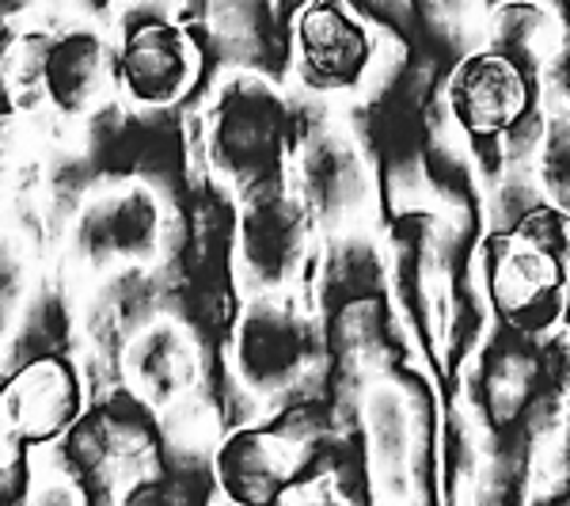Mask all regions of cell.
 <instances>
[{
  "mask_svg": "<svg viewBox=\"0 0 570 506\" xmlns=\"http://www.w3.org/2000/svg\"><path fill=\"white\" fill-rule=\"evenodd\" d=\"M85 411L80 377L66 358H35L16 370L0 389V427L23 446L61 438Z\"/></svg>",
  "mask_w": 570,
  "mask_h": 506,
  "instance_id": "8992f818",
  "label": "cell"
},
{
  "mask_svg": "<svg viewBox=\"0 0 570 506\" xmlns=\"http://www.w3.org/2000/svg\"><path fill=\"white\" fill-rule=\"evenodd\" d=\"M483 286L502 324L521 335H548L563 320L570 274L529 247L510 228L483 241Z\"/></svg>",
  "mask_w": 570,
  "mask_h": 506,
  "instance_id": "6da1fadb",
  "label": "cell"
},
{
  "mask_svg": "<svg viewBox=\"0 0 570 506\" xmlns=\"http://www.w3.org/2000/svg\"><path fill=\"white\" fill-rule=\"evenodd\" d=\"M198 66L202 53L187 27L149 16L122 31L110 72L134 104L164 107L187 96V88L198 80Z\"/></svg>",
  "mask_w": 570,
  "mask_h": 506,
  "instance_id": "3957f363",
  "label": "cell"
},
{
  "mask_svg": "<svg viewBox=\"0 0 570 506\" xmlns=\"http://www.w3.org/2000/svg\"><path fill=\"white\" fill-rule=\"evenodd\" d=\"M301 465L305 457L289 435L271 427H240L220 438L209 473L233 506H271L285 499Z\"/></svg>",
  "mask_w": 570,
  "mask_h": 506,
  "instance_id": "5b68a950",
  "label": "cell"
},
{
  "mask_svg": "<svg viewBox=\"0 0 570 506\" xmlns=\"http://www.w3.org/2000/svg\"><path fill=\"white\" fill-rule=\"evenodd\" d=\"M445 104L456 126L475 142L518 130L537 107L532 72L510 50H475L449 72Z\"/></svg>",
  "mask_w": 570,
  "mask_h": 506,
  "instance_id": "7a4b0ae2",
  "label": "cell"
},
{
  "mask_svg": "<svg viewBox=\"0 0 570 506\" xmlns=\"http://www.w3.org/2000/svg\"><path fill=\"white\" fill-rule=\"evenodd\" d=\"M27 495H31L27 446L12 430L0 427V506H23Z\"/></svg>",
  "mask_w": 570,
  "mask_h": 506,
  "instance_id": "9c48e42d",
  "label": "cell"
},
{
  "mask_svg": "<svg viewBox=\"0 0 570 506\" xmlns=\"http://www.w3.org/2000/svg\"><path fill=\"white\" fill-rule=\"evenodd\" d=\"M556 373H559V385H563V392L570 397V328L556 339Z\"/></svg>",
  "mask_w": 570,
  "mask_h": 506,
  "instance_id": "7c38bea8",
  "label": "cell"
},
{
  "mask_svg": "<svg viewBox=\"0 0 570 506\" xmlns=\"http://www.w3.org/2000/svg\"><path fill=\"white\" fill-rule=\"evenodd\" d=\"M23 506H88V499H85V492H80L77 480L50 476V480L31 487V495H27Z\"/></svg>",
  "mask_w": 570,
  "mask_h": 506,
  "instance_id": "8fae6325",
  "label": "cell"
},
{
  "mask_svg": "<svg viewBox=\"0 0 570 506\" xmlns=\"http://www.w3.org/2000/svg\"><path fill=\"white\" fill-rule=\"evenodd\" d=\"M271 506H285V503H271Z\"/></svg>",
  "mask_w": 570,
  "mask_h": 506,
  "instance_id": "4fadbf2b",
  "label": "cell"
},
{
  "mask_svg": "<svg viewBox=\"0 0 570 506\" xmlns=\"http://www.w3.org/2000/svg\"><path fill=\"white\" fill-rule=\"evenodd\" d=\"M510 233L521 236L529 247H537L540 255H548L551 263L570 274V210L537 202V206H529L525 214L513 221Z\"/></svg>",
  "mask_w": 570,
  "mask_h": 506,
  "instance_id": "ba28073f",
  "label": "cell"
},
{
  "mask_svg": "<svg viewBox=\"0 0 570 506\" xmlns=\"http://www.w3.org/2000/svg\"><path fill=\"white\" fill-rule=\"evenodd\" d=\"M118 506H195V499L176 480H141L122 495Z\"/></svg>",
  "mask_w": 570,
  "mask_h": 506,
  "instance_id": "30bf717a",
  "label": "cell"
},
{
  "mask_svg": "<svg viewBox=\"0 0 570 506\" xmlns=\"http://www.w3.org/2000/svg\"><path fill=\"white\" fill-rule=\"evenodd\" d=\"M297 72L316 91H351L362 85L373 61V39L351 8L335 0H316L301 8L293 23Z\"/></svg>",
  "mask_w": 570,
  "mask_h": 506,
  "instance_id": "277c9868",
  "label": "cell"
},
{
  "mask_svg": "<svg viewBox=\"0 0 570 506\" xmlns=\"http://www.w3.org/2000/svg\"><path fill=\"white\" fill-rule=\"evenodd\" d=\"M107 77V46L88 27H66L50 35L39 46L35 58V80L42 85V96L61 115H80L91 107Z\"/></svg>",
  "mask_w": 570,
  "mask_h": 506,
  "instance_id": "52a82bcc",
  "label": "cell"
}]
</instances>
